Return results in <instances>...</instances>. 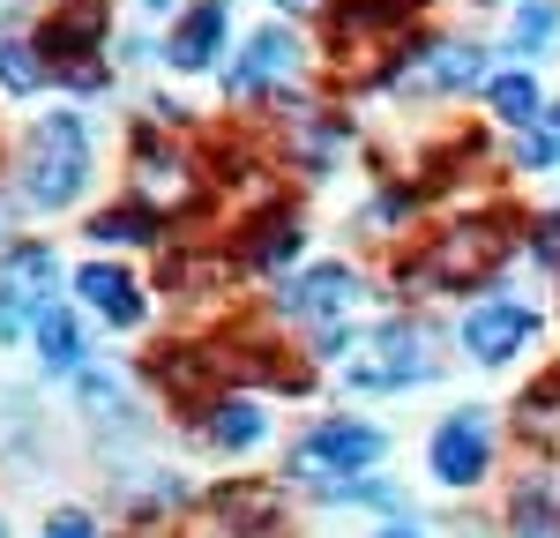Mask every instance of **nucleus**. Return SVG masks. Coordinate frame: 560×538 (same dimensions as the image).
Returning <instances> with one entry per match:
<instances>
[{"mask_svg":"<svg viewBox=\"0 0 560 538\" xmlns=\"http://www.w3.org/2000/svg\"><path fill=\"white\" fill-rule=\"evenodd\" d=\"M382 448H388V434H382V426H366V419H322V426L284 456V471H292L300 487H329V493H337V487H351L359 471H374Z\"/></svg>","mask_w":560,"mask_h":538,"instance_id":"f257e3e1","label":"nucleus"},{"mask_svg":"<svg viewBox=\"0 0 560 538\" xmlns=\"http://www.w3.org/2000/svg\"><path fill=\"white\" fill-rule=\"evenodd\" d=\"M23 187L38 210H68L75 195L90 187V128L75 113H52L31 134V165H23Z\"/></svg>","mask_w":560,"mask_h":538,"instance_id":"f03ea898","label":"nucleus"},{"mask_svg":"<svg viewBox=\"0 0 560 538\" xmlns=\"http://www.w3.org/2000/svg\"><path fill=\"white\" fill-rule=\"evenodd\" d=\"M427 374H433L427 329H411V321H396V329H374V344L345 359V382H351V389H366V397L411 389V382H427Z\"/></svg>","mask_w":560,"mask_h":538,"instance_id":"7ed1b4c3","label":"nucleus"},{"mask_svg":"<svg viewBox=\"0 0 560 538\" xmlns=\"http://www.w3.org/2000/svg\"><path fill=\"white\" fill-rule=\"evenodd\" d=\"M427 471L441 487H478V479L493 471V426H486V411H448V419L433 426Z\"/></svg>","mask_w":560,"mask_h":538,"instance_id":"20e7f679","label":"nucleus"},{"mask_svg":"<svg viewBox=\"0 0 560 538\" xmlns=\"http://www.w3.org/2000/svg\"><path fill=\"white\" fill-rule=\"evenodd\" d=\"M52 255L45 247H15L8 255V277H0V344L8 337H23V329H38L45 300H52Z\"/></svg>","mask_w":560,"mask_h":538,"instance_id":"39448f33","label":"nucleus"},{"mask_svg":"<svg viewBox=\"0 0 560 538\" xmlns=\"http://www.w3.org/2000/svg\"><path fill=\"white\" fill-rule=\"evenodd\" d=\"M530 337H538V314L523 307V300H493V307L464 314V352H471L478 366H509Z\"/></svg>","mask_w":560,"mask_h":538,"instance_id":"423d86ee","label":"nucleus"},{"mask_svg":"<svg viewBox=\"0 0 560 538\" xmlns=\"http://www.w3.org/2000/svg\"><path fill=\"white\" fill-rule=\"evenodd\" d=\"M97 38H105V0H68V8H60V15L45 23V52H52V60L68 68V83H75V90L97 83V68L83 60Z\"/></svg>","mask_w":560,"mask_h":538,"instance_id":"0eeeda50","label":"nucleus"},{"mask_svg":"<svg viewBox=\"0 0 560 538\" xmlns=\"http://www.w3.org/2000/svg\"><path fill=\"white\" fill-rule=\"evenodd\" d=\"M351 300H359V277H351L345 262H322V269H306V277H292V284H284V307L306 314L314 329H337Z\"/></svg>","mask_w":560,"mask_h":538,"instance_id":"6e6552de","label":"nucleus"},{"mask_svg":"<svg viewBox=\"0 0 560 538\" xmlns=\"http://www.w3.org/2000/svg\"><path fill=\"white\" fill-rule=\"evenodd\" d=\"M224 31H232V8L224 0H202V8L179 15V31L165 38V60H173L179 75H202L217 52H224Z\"/></svg>","mask_w":560,"mask_h":538,"instance_id":"1a4fd4ad","label":"nucleus"},{"mask_svg":"<svg viewBox=\"0 0 560 538\" xmlns=\"http://www.w3.org/2000/svg\"><path fill=\"white\" fill-rule=\"evenodd\" d=\"M396 83H411V90H464V83H478V45L433 38L419 60H404V68H396Z\"/></svg>","mask_w":560,"mask_h":538,"instance_id":"9d476101","label":"nucleus"},{"mask_svg":"<svg viewBox=\"0 0 560 538\" xmlns=\"http://www.w3.org/2000/svg\"><path fill=\"white\" fill-rule=\"evenodd\" d=\"M292 68H300V38H292V31H255V45L240 52V68L224 75V90H240V97H247V90L292 75Z\"/></svg>","mask_w":560,"mask_h":538,"instance_id":"9b49d317","label":"nucleus"},{"mask_svg":"<svg viewBox=\"0 0 560 538\" xmlns=\"http://www.w3.org/2000/svg\"><path fill=\"white\" fill-rule=\"evenodd\" d=\"M75 292H83V300H90L97 314H113V329H135V321H142V300H135L128 269L90 262V269H75Z\"/></svg>","mask_w":560,"mask_h":538,"instance_id":"f8f14e48","label":"nucleus"},{"mask_svg":"<svg viewBox=\"0 0 560 538\" xmlns=\"http://www.w3.org/2000/svg\"><path fill=\"white\" fill-rule=\"evenodd\" d=\"M486 105H493L501 120H516V128H530V120L546 113V97H538V75H530V68H509V75H493V83H486Z\"/></svg>","mask_w":560,"mask_h":538,"instance_id":"ddd939ff","label":"nucleus"},{"mask_svg":"<svg viewBox=\"0 0 560 538\" xmlns=\"http://www.w3.org/2000/svg\"><path fill=\"white\" fill-rule=\"evenodd\" d=\"M210 442H217V448H255V442H261V411H255L247 397H224V404L210 411Z\"/></svg>","mask_w":560,"mask_h":538,"instance_id":"4468645a","label":"nucleus"},{"mask_svg":"<svg viewBox=\"0 0 560 538\" xmlns=\"http://www.w3.org/2000/svg\"><path fill=\"white\" fill-rule=\"evenodd\" d=\"M516 165L523 173H546V165H560V105H546L530 128L516 134Z\"/></svg>","mask_w":560,"mask_h":538,"instance_id":"2eb2a0df","label":"nucleus"},{"mask_svg":"<svg viewBox=\"0 0 560 538\" xmlns=\"http://www.w3.org/2000/svg\"><path fill=\"white\" fill-rule=\"evenodd\" d=\"M38 359H45V366H75V359H83V329H75V314H60V307L38 314Z\"/></svg>","mask_w":560,"mask_h":538,"instance_id":"dca6fc26","label":"nucleus"},{"mask_svg":"<svg viewBox=\"0 0 560 538\" xmlns=\"http://www.w3.org/2000/svg\"><path fill=\"white\" fill-rule=\"evenodd\" d=\"M292 255H300V224H292V218H269V224H261V239L247 247V269H284Z\"/></svg>","mask_w":560,"mask_h":538,"instance_id":"f3484780","label":"nucleus"},{"mask_svg":"<svg viewBox=\"0 0 560 538\" xmlns=\"http://www.w3.org/2000/svg\"><path fill=\"white\" fill-rule=\"evenodd\" d=\"M553 31H560V8H553V0H523V8H516V52L553 45Z\"/></svg>","mask_w":560,"mask_h":538,"instance_id":"a211bd4d","label":"nucleus"},{"mask_svg":"<svg viewBox=\"0 0 560 538\" xmlns=\"http://www.w3.org/2000/svg\"><path fill=\"white\" fill-rule=\"evenodd\" d=\"M0 83L15 90V97L38 90V60H31V45H23V38H0Z\"/></svg>","mask_w":560,"mask_h":538,"instance_id":"6ab92c4d","label":"nucleus"},{"mask_svg":"<svg viewBox=\"0 0 560 538\" xmlns=\"http://www.w3.org/2000/svg\"><path fill=\"white\" fill-rule=\"evenodd\" d=\"M516 538H560V508L546 493H516Z\"/></svg>","mask_w":560,"mask_h":538,"instance_id":"aec40b11","label":"nucleus"},{"mask_svg":"<svg viewBox=\"0 0 560 538\" xmlns=\"http://www.w3.org/2000/svg\"><path fill=\"white\" fill-rule=\"evenodd\" d=\"M158 224L150 218H135V210H113V218H90V239L105 247V239H150Z\"/></svg>","mask_w":560,"mask_h":538,"instance_id":"412c9836","label":"nucleus"},{"mask_svg":"<svg viewBox=\"0 0 560 538\" xmlns=\"http://www.w3.org/2000/svg\"><path fill=\"white\" fill-rule=\"evenodd\" d=\"M38 538H97V516L90 508H52Z\"/></svg>","mask_w":560,"mask_h":538,"instance_id":"4be33fe9","label":"nucleus"},{"mask_svg":"<svg viewBox=\"0 0 560 538\" xmlns=\"http://www.w3.org/2000/svg\"><path fill=\"white\" fill-rule=\"evenodd\" d=\"M530 247H538V262H553V269H560V218L538 224V239H530Z\"/></svg>","mask_w":560,"mask_h":538,"instance_id":"5701e85b","label":"nucleus"},{"mask_svg":"<svg viewBox=\"0 0 560 538\" xmlns=\"http://www.w3.org/2000/svg\"><path fill=\"white\" fill-rule=\"evenodd\" d=\"M382 538H427L419 524H382Z\"/></svg>","mask_w":560,"mask_h":538,"instance_id":"b1692460","label":"nucleus"},{"mask_svg":"<svg viewBox=\"0 0 560 538\" xmlns=\"http://www.w3.org/2000/svg\"><path fill=\"white\" fill-rule=\"evenodd\" d=\"M284 8H292V15H306V8H314V0H284Z\"/></svg>","mask_w":560,"mask_h":538,"instance_id":"393cba45","label":"nucleus"},{"mask_svg":"<svg viewBox=\"0 0 560 538\" xmlns=\"http://www.w3.org/2000/svg\"><path fill=\"white\" fill-rule=\"evenodd\" d=\"M150 8H173V0H150Z\"/></svg>","mask_w":560,"mask_h":538,"instance_id":"a878e982","label":"nucleus"}]
</instances>
